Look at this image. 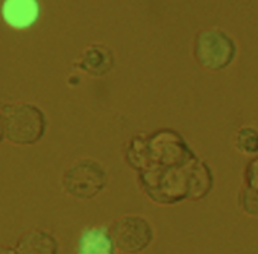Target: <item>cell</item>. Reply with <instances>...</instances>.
I'll use <instances>...</instances> for the list:
<instances>
[{"label":"cell","instance_id":"6","mask_svg":"<svg viewBox=\"0 0 258 254\" xmlns=\"http://www.w3.org/2000/svg\"><path fill=\"white\" fill-rule=\"evenodd\" d=\"M38 10V4L34 0H10L2 7V16L10 26L25 29L35 23Z\"/></svg>","mask_w":258,"mask_h":254},{"label":"cell","instance_id":"13","mask_svg":"<svg viewBox=\"0 0 258 254\" xmlns=\"http://www.w3.org/2000/svg\"><path fill=\"white\" fill-rule=\"evenodd\" d=\"M5 136V122H4V116H0V142H2Z\"/></svg>","mask_w":258,"mask_h":254},{"label":"cell","instance_id":"3","mask_svg":"<svg viewBox=\"0 0 258 254\" xmlns=\"http://www.w3.org/2000/svg\"><path fill=\"white\" fill-rule=\"evenodd\" d=\"M5 134L11 143L34 145L46 131L43 111L31 104H17L5 108Z\"/></svg>","mask_w":258,"mask_h":254},{"label":"cell","instance_id":"11","mask_svg":"<svg viewBox=\"0 0 258 254\" xmlns=\"http://www.w3.org/2000/svg\"><path fill=\"white\" fill-rule=\"evenodd\" d=\"M237 204L244 215L258 218V193L256 192L241 186L237 193Z\"/></svg>","mask_w":258,"mask_h":254},{"label":"cell","instance_id":"10","mask_svg":"<svg viewBox=\"0 0 258 254\" xmlns=\"http://www.w3.org/2000/svg\"><path fill=\"white\" fill-rule=\"evenodd\" d=\"M234 148L244 156L258 154V128L255 126H241L234 136Z\"/></svg>","mask_w":258,"mask_h":254},{"label":"cell","instance_id":"14","mask_svg":"<svg viewBox=\"0 0 258 254\" xmlns=\"http://www.w3.org/2000/svg\"><path fill=\"white\" fill-rule=\"evenodd\" d=\"M0 254H16V251L8 249V248H0Z\"/></svg>","mask_w":258,"mask_h":254},{"label":"cell","instance_id":"7","mask_svg":"<svg viewBox=\"0 0 258 254\" xmlns=\"http://www.w3.org/2000/svg\"><path fill=\"white\" fill-rule=\"evenodd\" d=\"M76 254H115L114 243L106 227H90L82 231Z\"/></svg>","mask_w":258,"mask_h":254},{"label":"cell","instance_id":"4","mask_svg":"<svg viewBox=\"0 0 258 254\" xmlns=\"http://www.w3.org/2000/svg\"><path fill=\"white\" fill-rule=\"evenodd\" d=\"M106 184V172L100 163L91 159H81L75 162L62 177L64 190L78 198H94Z\"/></svg>","mask_w":258,"mask_h":254},{"label":"cell","instance_id":"2","mask_svg":"<svg viewBox=\"0 0 258 254\" xmlns=\"http://www.w3.org/2000/svg\"><path fill=\"white\" fill-rule=\"evenodd\" d=\"M195 60L208 72L225 70L237 55L234 38L219 28H207L195 38Z\"/></svg>","mask_w":258,"mask_h":254},{"label":"cell","instance_id":"1","mask_svg":"<svg viewBox=\"0 0 258 254\" xmlns=\"http://www.w3.org/2000/svg\"><path fill=\"white\" fill-rule=\"evenodd\" d=\"M154 165L145 175L148 193L158 202L175 204L182 199H202L214 184L210 166L199 160L187 142L172 130L151 137Z\"/></svg>","mask_w":258,"mask_h":254},{"label":"cell","instance_id":"12","mask_svg":"<svg viewBox=\"0 0 258 254\" xmlns=\"http://www.w3.org/2000/svg\"><path fill=\"white\" fill-rule=\"evenodd\" d=\"M243 186L258 193V157L250 159L243 171Z\"/></svg>","mask_w":258,"mask_h":254},{"label":"cell","instance_id":"9","mask_svg":"<svg viewBox=\"0 0 258 254\" xmlns=\"http://www.w3.org/2000/svg\"><path fill=\"white\" fill-rule=\"evenodd\" d=\"M78 66L93 76H102L112 67V54L102 44H93L85 50Z\"/></svg>","mask_w":258,"mask_h":254},{"label":"cell","instance_id":"5","mask_svg":"<svg viewBox=\"0 0 258 254\" xmlns=\"http://www.w3.org/2000/svg\"><path fill=\"white\" fill-rule=\"evenodd\" d=\"M109 234L112 243L126 254H139L145 251L154 239L151 224L140 216H123L117 219Z\"/></svg>","mask_w":258,"mask_h":254},{"label":"cell","instance_id":"8","mask_svg":"<svg viewBox=\"0 0 258 254\" xmlns=\"http://www.w3.org/2000/svg\"><path fill=\"white\" fill-rule=\"evenodd\" d=\"M56 239L44 230H29L17 242L16 254H56Z\"/></svg>","mask_w":258,"mask_h":254}]
</instances>
